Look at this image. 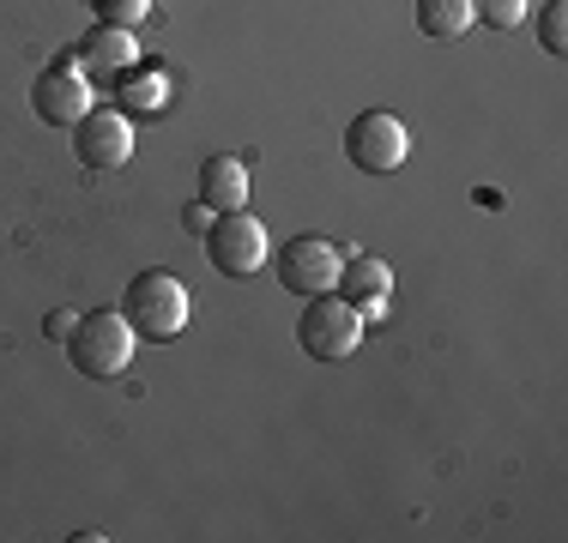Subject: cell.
Listing matches in <instances>:
<instances>
[{
	"mask_svg": "<svg viewBox=\"0 0 568 543\" xmlns=\"http://www.w3.org/2000/svg\"><path fill=\"white\" fill-rule=\"evenodd\" d=\"M339 266H345V248L327 236H291L278 248V284L291 296H321L339 284Z\"/></svg>",
	"mask_w": 568,
	"mask_h": 543,
	"instance_id": "cell-6",
	"label": "cell"
},
{
	"mask_svg": "<svg viewBox=\"0 0 568 543\" xmlns=\"http://www.w3.org/2000/svg\"><path fill=\"white\" fill-rule=\"evenodd\" d=\"M31 109L49 121V127H73V121L91 109L85 73H79V66H49V73L31 85Z\"/></svg>",
	"mask_w": 568,
	"mask_h": 543,
	"instance_id": "cell-8",
	"label": "cell"
},
{
	"mask_svg": "<svg viewBox=\"0 0 568 543\" xmlns=\"http://www.w3.org/2000/svg\"><path fill=\"white\" fill-rule=\"evenodd\" d=\"M212 217H219V212H212V206H200V199H194V206L182 212V224H187V229H200V236H206V229H212Z\"/></svg>",
	"mask_w": 568,
	"mask_h": 543,
	"instance_id": "cell-18",
	"label": "cell"
},
{
	"mask_svg": "<svg viewBox=\"0 0 568 543\" xmlns=\"http://www.w3.org/2000/svg\"><path fill=\"white\" fill-rule=\"evenodd\" d=\"M73 152L85 170H121L133 157V121L121 109H98L91 103L85 115L73 121Z\"/></svg>",
	"mask_w": 568,
	"mask_h": 543,
	"instance_id": "cell-7",
	"label": "cell"
},
{
	"mask_svg": "<svg viewBox=\"0 0 568 543\" xmlns=\"http://www.w3.org/2000/svg\"><path fill=\"white\" fill-rule=\"evenodd\" d=\"M471 0H417V31L436 37V43H454V37L471 31Z\"/></svg>",
	"mask_w": 568,
	"mask_h": 543,
	"instance_id": "cell-12",
	"label": "cell"
},
{
	"mask_svg": "<svg viewBox=\"0 0 568 543\" xmlns=\"http://www.w3.org/2000/svg\"><path fill=\"white\" fill-rule=\"evenodd\" d=\"M200 206L212 212H242L248 206V170H242V157H206L200 163Z\"/></svg>",
	"mask_w": 568,
	"mask_h": 543,
	"instance_id": "cell-10",
	"label": "cell"
},
{
	"mask_svg": "<svg viewBox=\"0 0 568 543\" xmlns=\"http://www.w3.org/2000/svg\"><path fill=\"white\" fill-rule=\"evenodd\" d=\"M471 12H484L490 31H514L526 19V0H471Z\"/></svg>",
	"mask_w": 568,
	"mask_h": 543,
	"instance_id": "cell-15",
	"label": "cell"
},
{
	"mask_svg": "<svg viewBox=\"0 0 568 543\" xmlns=\"http://www.w3.org/2000/svg\"><path fill=\"white\" fill-rule=\"evenodd\" d=\"M121 315L140 338H182L187 315H194V303H187V284L175 278V272H140V278L128 284V296H121Z\"/></svg>",
	"mask_w": 568,
	"mask_h": 543,
	"instance_id": "cell-1",
	"label": "cell"
},
{
	"mask_svg": "<svg viewBox=\"0 0 568 543\" xmlns=\"http://www.w3.org/2000/svg\"><path fill=\"white\" fill-rule=\"evenodd\" d=\"M296 345H303L315 362H345L351 350L363 345V315L345 303V296L321 290V296H308L303 320H296Z\"/></svg>",
	"mask_w": 568,
	"mask_h": 543,
	"instance_id": "cell-3",
	"label": "cell"
},
{
	"mask_svg": "<svg viewBox=\"0 0 568 543\" xmlns=\"http://www.w3.org/2000/svg\"><path fill=\"white\" fill-rule=\"evenodd\" d=\"M133 61H140V49H133V31H121V24H98L85 37V66H98V73H128Z\"/></svg>",
	"mask_w": 568,
	"mask_h": 543,
	"instance_id": "cell-11",
	"label": "cell"
},
{
	"mask_svg": "<svg viewBox=\"0 0 568 543\" xmlns=\"http://www.w3.org/2000/svg\"><path fill=\"white\" fill-rule=\"evenodd\" d=\"M538 43H545V54L568 49V0H545V12H538Z\"/></svg>",
	"mask_w": 568,
	"mask_h": 543,
	"instance_id": "cell-14",
	"label": "cell"
},
{
	"mask_svg": "<svg viewBox=\"0 0 568 543\" xmlns=\"http://www.w3.org/2000/svg\"><path fill=\"white\" fill-rule=\"evenodd\" d=\"M121 98H128V109H145V115H158L170 98H164V79L158 73H133L128 66V85H121Z\"/></svg>",
	"mask_w": 568,
	"mask_h": 543,
	"instance_id": "cell-13",
	"label": "cell"
},
{
	"mask_svg": "<svg viewBox=\"0 0 568 543\" xmlns=\"http://www.w3.org/2000/svg\"><path fill=\"white\" fill-rule=\"evenodd\" d=\"M73 326H79V315H67V308H55V315L43 320V332H49V338H61V345H67V338H73Z\"/></svg>",
	"mask_w": 568,
	"mask_h": 543,
	"instance_id": "cell-17",
	"label": "cell"
},
{
	"mask_svg": "<svg viewBox=\"0 0 568 543\" xmlns=\"http://www.w3.org/2000/svg\"><path fill=\"white\" fill-rule=\"evenodd\" d=\"M333 290L345 296L351 308H357L363 320L369 315H387V290H394V266L387 260H375V254H345V266H339V284Z\"/></svg>",
	"mask_w": 568,
	"mask_h": 543,
	"instance_id": "cell-9",
	"label": "cell"
},
{
	"mask_svg": "<svg viewBox=\"0 0 568 543\" xmlns=\"http://www.w3.org/2000/svg\"><path fill=\"white\" fill-rule=\"evenodd\" d=\"M91 7L103 12V24H121V31H133V24L152 12V0H91Z\"/></svg>",
	"mask_w": 568,
	"mask_h": 543,
	"instance_id": "cell-16",
	"label": "cell"
},
{
	"mask_svg": "<svg viewBox=\"0 0 568 543\" xmlns=\"http://www.w3.org/2000/svg\"><path fill=\"white\" fill-rule=\"evenodd\" d=\"M345 157L357 163L363 175H394L399 163L412 157V133H405V121L387 115V109H363L345 127Z\"/></svg>",
	"mask_w": 568,
	"mask_h": 543,
	"instance_id": "cell-5",
	"label": "cell"
},
{
	"mask_svg": "<svg viewBox=\"0 0 568 543\" xmlns=\"http://www.w3.org/2000/svg\"><path fill=\"white\" fill-rule=\"evenodd\" d=\"M133 345H140V332L128 326V315L98 308V315H79L73 338H67V357H73V369L85 380H115L133 362Z\"/></svg>",
	"mask_w": 568,
	"mask_h": 543,
	"instance_id": "cell-2",
	"label": "cell"
},
{
	"mask_svg": "<svg viewBox=\"0 0 568 543\" xmlns=\"http://www.w3.org/2000/svg\"><path fill=\"white\" fill-rule=\"evenodd\" d=\"M206 260H212V272H224V278H254V272L266 266V224L248 206L219 212L206 229Z\"/></svg>",
	"mask_w": 568,
	"mask_h": 543,
	"instance_id": "cell-4",
	"label": "cell"
}]
</instances>
